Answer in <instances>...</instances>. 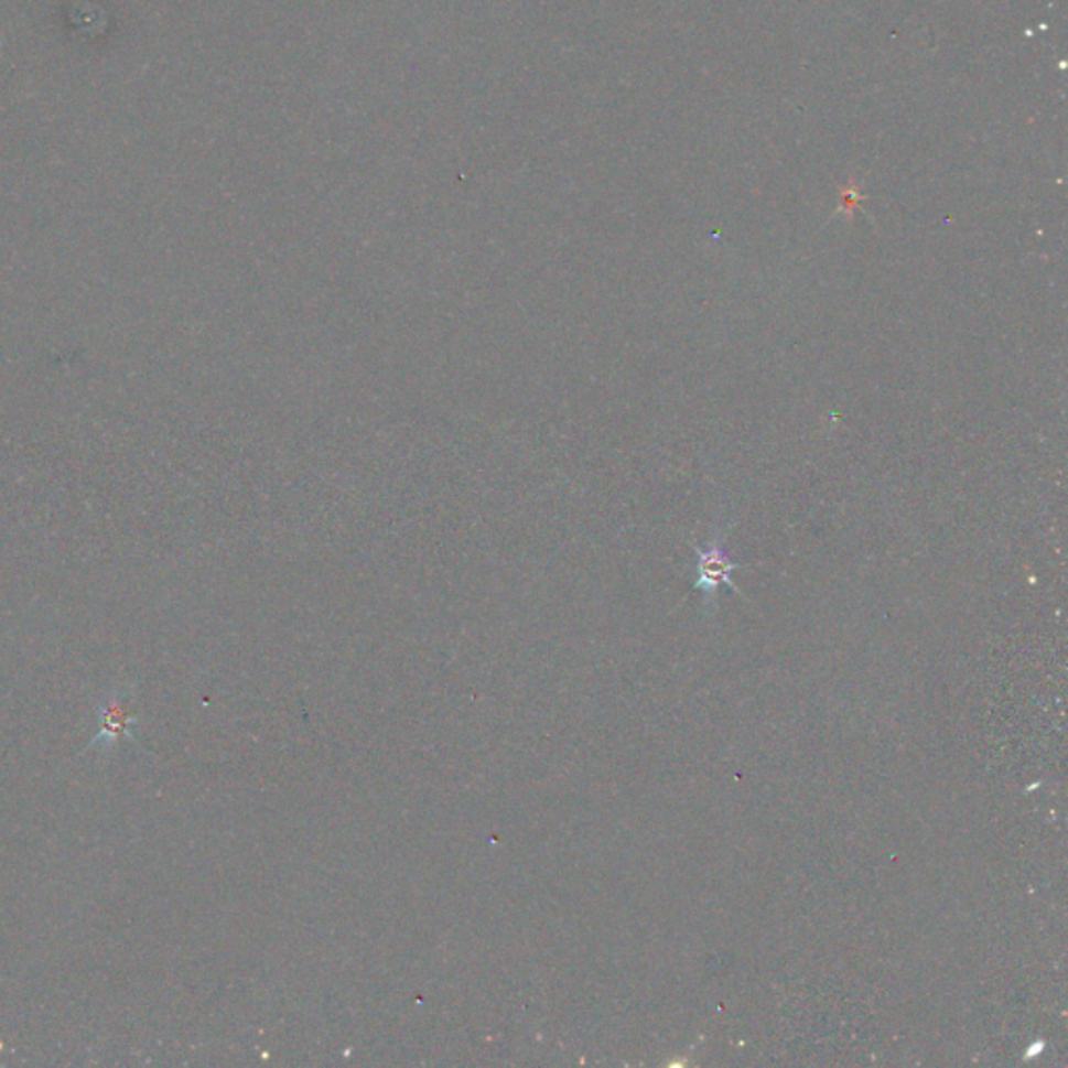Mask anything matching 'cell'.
Instances as JSON below:
<instances>
[{
	"instance_id": "6da1fadb",
	"label": "cell",
	"mask_w": 1068,
	"mask_h": 1068,
	"mask_svg": "<svg viewBox=\"0 0 1068 1068\" xmlns=\"http://www.w3.org/2000/svg\"><path fill=\"white\" fill-rule=\"evenodd\" d=\"M724 539H726V532L716 528L710 543L705 547L691 543L693 551H695V589H700L703 593L708 605L714 603L722 584H726L735 593H741L737 584L733 581V574L741 570L743 565L731 560V555L726 553V547H724Z\"/></svg>"
},
{
	"instance_id": "7a4b0ae2",
	"label": "cell",
	"mask_w": 1068,
	"mask_h": 1068,
	"mask_svg": "<svg viewBox=\"0 0 1068 1068\" xmlns=\"http://www.w3.org/2000/svg\"><path fill=\"white\" fill-rule=\"evenodd\" d=\"M126 693L119 691L114 695V700L107 701L105 703V714H103V726L98 731L97 743H107V741H116L119 735L117 733H123L130 724V719L126 714Z\"/></svg>"
}]
</instances>
